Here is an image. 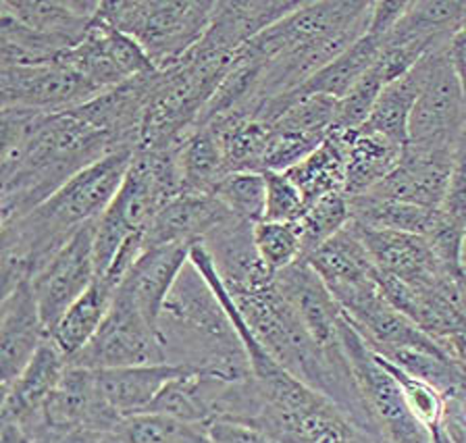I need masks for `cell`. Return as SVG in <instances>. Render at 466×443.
I'll list each match as a JSON object with an SVG mask.
<instances>
[{
	"label": "cell",
	"instance_id": "1",
	"mask_svg": "<svg viewBox=\"0 0 466 443\" xmlns=\"http://www.w3.org/2000/svg\"><path fill=\"white\" fill-rule=\"evenodd\" d=\"M0 177L3 223L32 213L86 166L115 152L105 132L77 113L3 108Z\"/></svg>",
	"mask_w": 466,
	"mask_h": 443
},
{
	"label": "cell",
	"instance_id": "2",
	"mask_svg": "<svg viewBox=\"0 0 466 443\" xmlns=\"http://www.w3.org/2000/svg\"><path fill=\"white\" fill-rule=\"evenodd\" d=\"M136 150H115L86 166L61 190L19 219L3 223V296L32 281L87 223L98 221L119 192Z\"/></svg>",
	"mask_w": 466,
	"mask_h": 443
},
{
	"label": "cell",
	"instance_id": "3",
	"mask_svg": "<svg viewBox=\"0 0 466 443\" xmlns=\"http://www.w3.org/2000/svg\"><path fill=\"white\" fill-rule=\"evenodd\" d=\"M167 365L223 381L252 377L244 341L215 289L192 265L175 281L158 318Z\"/></svg>",
	"mask_w": 466,
	"mask_h": 443
},
{
	"label": "cell",
	"instance_id": "4",
	"mask_svg": "<svg viewBox=\"0 0 466 443\" xmlns=\"http://www.w3.org/2000/svg\"><path fill=\"white\" fill-rule=\"evenodd\" d=\"M179 146L136 150L119 192L96 221V236H94L96 279L105 277L131 236L144 234L158 210L184 194Z\"/></svg>",
	"mask_w": 466,
	"mask_h": 443
},
{
	"label": "cell",
	"instance_id": "5",
	"mask_svg": "<svg viewBox=\"0 0 466 443\" xmlns=\"http://www.w3.org/2000/svg\"><path fill=\"white\" fill-rule=\"evenodd\" d=\"M213 0H116L100 3L98 19L134 38L152 67L177 65L207 34Z\"/></svg>",
	"mask_w": 466,
	"mask_h": 443
},
{
	"label": "cell",
	"instance_id": "6",
	"mask_svg": "<svg viewBox=\"0 0 466 443\" xmlns=\"http://www.w3.org/2000/svg\"><path fill=\"white\" fill-rule=\"evenodd\" d=\"M339 339L356 388L370 420L385 443H433V435L420 425L402 394V388L381 356L367 344L344 315Z\"/></svg>",
	"mask_w": 466,
	"mask_h": 443
},
{
	"label": "cell",
	"instance_id": "7",
	"mask_svg": "<svg viewBox=\"0 0 466 443\" xmlns=\"http://www.w3.org/2000/svg\"><path fill=\"white\" fill-rule=\"evenodd\" d=\"M448 42L422 56L425 77L408 126V144L456 148L466 132V92L451 67Z\"/></svg>",
	"mask_w": 466,
	"mask_h": 443
},
{
	"label": "cell",
	"instance_id": "8",
	"mask_svg": "<svg viewBox=\"0 0 466 443\" xmlns=\"http://www.w3.org/2000/svg\"><path fill=\"white\" fill-rule=\"evenodd\" d=\"M165 350L158 325L123 297H113L105 323L82 352L69 360L71 367L90 370L165 365Z\"/></svg>",
	"mask_w": 466,
	"mask_h": 443
},
{
	"label": "cell",
	"instance_id": "9",
	"mask_svg": "<svg viewBox=\"0 0 466 443\" xmlns=\"http://www.w3.org/2000/svg\"><path fill=\"white\" fill-rule=\"evenodd\" d=\"M94 236L96 221L84 225L32 277L35 302L48 333L71 308V304L79 300L96 281Z\"/></svg>",
	"mask_w": 466,
	"mask_h": 443
},
{
	"label": "cell",
	"instance_id": "10",
	"mask_svg": "<svg viewBox=\"0 0 466 443\" xmlns=\"http://www.w3.org/2000/svg\"><path fill=\"white\" fill-rule=\"evenodd\" d=\"M58 61L77 71L98 94L155 71L134 38L116 32L98 17L94 19L86 38L65 50Z\"/></svg>",
	"mask_w": 466,
	"mask_h": 443
},
{
	"label": "cell",
	"instance_id": "11",
	"mask_svg": "<svg viewBox=\"0 0 466 443\" xmlns=\"http://www.w3.org/2000/svg\"><path fill=\"white\" fill-rule=\"evenodd\" d=\"M96 96L98 92L77 71L58 59L34 67H0L3 108L65 113Z\"/></svg>",
	"mask_w": 466,
	"mask_h": 443
},
{
	"label": "cell",
	"instance_id": "12",
	"mask_svg": "<svg viewBox=\"0 0 466 443\" xmlns=\"http://www.w3.org/2000/svg\"><path fill=\"white\" fill-rule=\"evenodd\" d=\"M67 368V356L58 350L53 339L46 337L17 379L3 388L0 423H17L32 435L34 441H38L44 435V406Z\"/></svg>",
	"mask_w": 466,
	"mask_h": 443
},
{
	"label": "cell",
	"instance_id": "13",
	"mask_svg": "<svg viewBox=\"0 0 466 443\" xmlns=\"http://www.w3.org/2000/svg\"><path fill=\"white\" fill-rule=\"evenodd\" d=\"M42 420V438H46V435L77 431V428L115 433L123 417L100 398L96 381H94V370L69 365L61 383L56 385L53 396L44 406Z\"/></svg>",
	"mask_w": 466,
	"mask_h": 443
},
{
	"label": "cell",
	"instance_id": "14",
	"mask_svg": "<svg viewBox=\"0 0 466 443\" xmlns=\"http://www.w3.org/2000/svg\"><path fill=\"white\" fill-rule=\"evenodd\" d=\"M458 146V144H456ZM456 148L406 144L402 158L381 184L367 194L441 210Z\"/></svg>",
	"mask_w": 466,
	"mask_h": 443
},
{
	"label": "cell",
	"instance_id": "15",
	"mask_svg": "<svg viewBox=\"0 0 466 443\" xmlns=\"http://www.w3.org/2000/svg\"><path fill=\"white\" fill-rule=\"evenodd\" d=\"M377 271L410 286H446L464 271H451L437 257L429 237L404 231H375L359 225Z\"/></svg>",
	"mask_w": 466,
	"mask_h": 443
},
{
	"label": "cell",
	"instance_id": "16",
	"mask_svg": "<svg viewBox=\"0 0 466 443\" xmlns=\"http://www.w3.org/2000/svg\"><path fill=\"white\" fill-rule=\"evenodd\" d=\"M302 3L296 0H229L217 3L207 34L187 55L233 56L267 27L296 11Z\"/></svg>",
	"mask_w": 466,
	"mask_h": 443
},
{
	"label": "cell",
	"instance_id": "17",
	"mask_svg": "<svg viewBox=\"0 0 466 443\" xmlns=\"http://www.w3.org/2000/svg\"><path fill=\"white\" fill-rule=\"evenodd\" d=\"M275 283L317 344L323 347L341 344L339 329L344 323V310L315 268L306 260H298L275 273Z\"/></svg>",
	"mask_w": 466,
	"mask_h": 443
},
{
	"label": "cell",
	"instance_id": "18",
	"mask_svg": "<svg viewBox=\"0 0 466 443\" xmlns=\"http://www.w3.org/2000/svg\"><path fill=\"white\" fill-rule=\"evenodd\" d=\"M48 331L42 321L32 281L19 283L3 296L0 317V379L9 385L34 358L46 341Z\"/></svg>",
	"mask_w": 466,
	"mask_h": 443
},
{
	"label": "cell",
	"instance_id": "19",
	"mask_svg": "<svg viewBox=\"0 0 466 443\" xmlns=\"http://www.w3.org/2000/svg\"><path fill=\"white\" fill-rule=\"evenodd\" d=\"M189 252H192V246L186 244L146 248L126 279L115 289V296L123 297L148 321L158 325L167 296L171 294L175 281L189 263Z\"/></svg>",
	"mask_w": 466,
	"mask_h": 443
},
{
	"label": "cell",
	"instance_id": "20",
	"mask_svg": "<svg viewBox=\"0 0 466 443\" xmlns=\"http://www.w3.org/2000/svg\"><path fill=\"white\" fill-rule=\"evenodd\" d=\"M229 216L233 213L213 194H181L158 210L144 231V246L157 248L171 244H202L204 237Z\"/></svg>",
	"mask_w": 466,
	"mask_h": 443
},
{
	"label": "cell",
	"instance_id": "21",
	"mask_svg": "<svg viewBox=\"0 0 466 443\" xmlns=\"http://www.w3.org/2000/svg\"><path fill=\"white\" fill-rule=\"evenodd\" d=\"M252 227L254 223L233 215L210 231L202 242L228 292L254 287L275 275L260 263L257 248H254Z\"/></svg>",
	"mask_w": 466,
	"mask_h": 443
},
{
	"label": "cell",
	"instance_id": "22",
	"mask_svg": "<svg viewBox=\"0 0 466 443\" xmlns=\"http://www.w3.org/2000/svg\"><path fill=\"white\" fill-rule=\"evenodd\" d=\"M187 368L175 365H142L94 370L100 398L123 418L150 408L160 389Z\"/></svg>",
	"mask_w": 466,
	"mask_h": 443
},
{
	"label": "cell",
	"instance_id": "23",
	"mask_svg": "<svg viewBox=\"0 0 466 443\" xmlns=\"http://www.w3.org/2000/svg\"><path fill=\"white\" fill-rule=\"evenodd\" d=\"M96 0H3L0 11L42 34L79 45L98 15Z\"/></svg>",
	"mask_w": 466,
	"mask_h": 443
},
{
	"label": "cell",
	"instance_id": "24",
	"mask_svg": "<svg viewBox=\"0 0 466 443\" xmlns=\"http://www.w3.org/2000/svg\"><path fill=\"white\" fill-rule=\"evenodd\" d=\"M350 140H352V132L333 129L315 152L286 171L309 206L325 196L344 194Z\"/></svg>",
	"mask_w": 466,
	"mask_h": 443
},
{
	"label": "cell",
	"instance_id": "25",
	"mask_svg": "<svg viewBox=\"0 0 466 443\" xmlns=\"http://www.w3.org/2000/svg\"><path fill=\"white\" fill-rule=\"evenodd\" d=\"M304 260L315 268L329 289L379 275L359 225L354 221H350L344 229L338 231L331 239H327L319 250Z\"/></svg>",
	"mask_w": 466,
	"mask_h": 443
},
{
	"label": "cell",
	"instance_id": "26",
	"mask_svg": "<svg viewBox=\"0 0 466 443\" xmlns=\"http://www.w3.org/2000/svg\"><path fill=\"white\" fill-rule=\"evenodd\" d=\"M383 45H385V38H379L375 34L364 32L354 45H350L344 53L335 56L327 67L320 69L317 76H312L309 82L300 86L296 92H291L283 98H277L273 103H267L265 106L283 103V100L298 98V96H310V94H323V96H331L335 100H339L341 96H346L348 90L352 88V86L359 82V79L367 74L370 67H373L375 61L379 59V55H381Z\"/></svg>",
	"mask_w": 466,
	"mask_h": 443
},
{
	"label": "cell",
	"instance_id": "27",
	"mask_svg": "<svg viewBox=\"0 0 466 443\" xmlns=\"http://www.w3.org/2000/svg\"><path fill=\"white\" fill-rule=\"evenodd\" d=\"M402 150L404 146L388 140L385 136L367 132V129L352 132L344 186L346 198H356L381 184L398 166Z\"/></svg>",
	"mask_w": 466,
	"mask_h": 443
},
{
	"label": "cell",
	"instance_id": "28",
	"mask_svg": "<svg viewBox=\"0 0 466 443\" xmlns=\"http://www.w3.org/2000/svg\"><path fill=\"white\" fill-rule=\"evenodd\" d=\"M348 206L352 221L364 229L404 231V234L429 237L441 223V210L406 205L375 194L348 198Z\"/></svg>",
	"mask_w": 466,
	"mask_h": 443
},
{
	"label": "cell",
	"instance_id": "29",
	"mask_svg": "<svg viewBox=\"0 0 466 443\" xmlns=\"http://www.w3.org/2000/svg\"><path fill=\"white\" fill-rule=\"evenodd\" d=\"M115 289L105 281L96 279L90 289L71 304V308L58 318V323L50 329L48 337L55 341L67 360L79 354L96 336L105 323L108 310L113 307Z\"/></svg>",
	"mask_w": 466,
	"mask_h": 443
},
{
	"label": "cell",
	"instance_id": "30",
	"mask_svg": "<svg viewBox=\"0 0 466 443\" xmlns=\"http://www.w3.org/2000/svg\"><path fill=\"white\" fill-rule=\"evenodd\" d=\"M184 194H213L229 176L221 142L207 126H196L179 146Z\"/></svg>",
	"mask_w": 466,
	"mask_h": 443
},
{
	"label": "cell",
	"instance_id": "31",
	"mask_svg": "<svg viewBox=\"0 0 466 443\" xmlns=\"http://www.w3.org/2000/svg\"><path fill=\"white\" fill-rule=\"evenodd\" d=\"M422 77H425V65L420 59L410 74L396 79L381 92V96L373 106V113L360 129L385 136L388 140L400 144V146H406L408 126H410L412 108L417 105L420 94Z\"/></svg>",
	"mask_w": 466,
	"mask_h": 443
},
{
	"label": "cell",
	"instance_id": "32",
	"mask_svg": "<svg viewBox=\"0 0 466 443\" xmlns=\"http://www.w3.org/2000/svg\"><path fill=\"white\" fill-rule=\"evenodd\" d=\"M466 19V0H420L410 3L385 40L446 42Z\"/></svg>",
	"mask_w": 466,
	"mask_h": 443
},
{
	"label": "cell",
	"instance_id": "33",
	"mask_svg": "<svg viewBox=\"0 0 466 443\" xmlns=\"http://www.w3.org/2000/svg\"><path fill=\"white\" fill-rule=\"evenodd\" d=\"M76 45L56 35L32 30L0 11V67H34L55 63L65 50Z\"/></svg>",
	"mask_w": 466,
	"mask_h": 443
},
{
	"label": "cell",
	"instance_id": "34",
	"mask_svg": "<svg viewBox=\"0 0 466 443\" xmlns=\"http://www.w3.org/2000/svg\"><path fill=\"white\" fill-rule=\"evenodd\" d=\"M115 433L126 443H208V435L202 427L157 412L123 418Z\"/></svg>",
	"mask_w": 466,
	"mask_h": 443
},
{
	"label": "cell",
	"instance_id": "35",
	"mask_svg": "<svg viewBox=\"0 0 466 443\" xmlns=\"http://www.w3.org/2000/svg\"><path fill=\"white\" fill-rule=\"evenodd\" d=\"M350 221L352 216H350L348 198L344 194L325 196L306 208L302 219L296 223L302 242V260L344 229Z\"/></svg>",
	"mask_w": 466,
	"mask_h": 443
},
{
	"label": "cell",
	"instance_id": "36",
	"mask_svg": "<svg viewBox=\"0 0 466 443\" xmlns=\"http://www.w3.org/2000/svg\"><path fill=\"white\" fill-rule=\"evenodd\" d=\"M254 248L271 273H279L302 260V242L296 223L258 221L252 227Z\"/></svg>",
	"mask_w": 466,
	"mask_h": 443
},
{
	"label": "cell",
	"instance_id": "37",
	"mask_svg": "<svg viewBox=\"0 0 466 443\" xmlns=\"http://www.w3.org/2000/svg\"><path fill=\"white\" fill-rule=\"evenodd\" d=\"M239 219L248 223H258L265 219L267 205V181L262 173H229L213 192Z\"/></svg>",
	"mask_w": 466,
	"mask_h": 443
},
{
	"label": "cell",
	"instance_id": "38",
	"mask_svg": "<svg viewBox=\"0 0 466 443\" xmlns=\"http://www.w3.org/2000/svg\"><path fill=\"white\" fill-rule=\"evenodd\" d=\"M388 88L383 79L379 77L373 67L364 74L346 96L338 100V113H335V126L338 132H359L373 113V106L381 96V92Z\"/></svg>",
	"mask_w": 466,
	"mask_h": 443
},
{
	"label": "cell",
	"instance_id": "39",
	"mask_svg": "<svg viewBox=\"0 0 466 443\" xmlns=\"http://www.w3.org/2000/svg\"><path fill=\"white\" fill-rule=\"evenodd\" d=\"M267 181L265 219L277 223H298L306 213L304 196L286 173H262Z\"/></svg>",
	"mask_w": 466,
	"mask_h": 443
},
{
	"label": "cell",
	"instance_id": "40",
	"mask_svg": "<svg viewBox=\"0 0 466 443\" xmlns=\"http://www.w3.org/2000/svg\"><path fill=\"white\" fill-rule=\"evenodd\" d=\"M441 215L448 221L466 229V132L454 150V163H451L450 184L446 200L441 205Z\"/></svg>",
	"mask_w": 466,
	"mask_h": 443
},
{
	"label": "cell",
	"instance_id": "41",
	"mask_svg": "<svg viewBox=\"0 0 466 443\" xmlns=\"http://www.w3.org/2000/svg\"><path fill=\"white\" fill-rule=\"evenodd\" d=\"M204 431L213 443H281L257 427L231 420H215Z\"/></svg>",
	"mask_w": 466,
	"mask_h": 443
},
{
	"label": "cell",
	"instance_id": "42",
	"mask_svg": "<svg viewBox=\"0 0 466 443\" xmlns=\"http://www.w3.org/2000/svg\"><path fill=\"white\" fill-rule=\"evenodd\" d=\"M408 5L410 3H406V0H402V3H385V0L373 3V6H370L367 32L379 35V38H388L393 32V27L400 24V19L404 17Z\"/></svg>",
	"mask_w": 466,
	"mask_h": 443
},
{
	"label": "cell",
	"instance_id": "43",
	"mask_svg": "<svg viewBox=\"0 0 466 443\" xmlns=\"http://www.w3.org/2000/svg\"><path fill=\"white\" fill-rule=\"evenodd\" d=\"M441 428L448 443H466V398L461 394L446 396Z\"/></svg>",
	"mask_w": 466,
	"mask_h": 443
},
{
	"label": "cell",
	"instance_id": "44",
	"mask_svg": "<svg viewBox=\"0 0 466 443\" xmlns=\"http://www.w3.org/2000/svg\"><path fill=\"white\" fill-rule=\"evenodd\" d=\"M448 55L451 61V67H454L458 79H461L462 88L466 92V19L461 24V27L451 34L448 42Z\"/></svg>",
	"mask_w": 466,
	"mask_h": 443
},
{
	"label": "cell",
	"instance_id": "45",
	"mask_svg": "<svg viewBox=\"0 0 466 443\" xmlns=\"http://www.w3.org/2000/svg\"><path fill=\"white\" fill-rule=\"evenodd\" d=\"M441 347L450 356H454V358L466 368V321L458 327V329L451 331L446 339H443Z\"/></svg>",
	"mask_w": 466,
	"mask_h": 443
},
{
	"label": "cell",
	"instance_id": "46",
	"mask_svg": "<svg viewBox=\"0 0 466 443\" xmlns=\"http://www.w3.org/2000/svg\"><path fill=\"white\" fill-rule=\"evenodd\" d=\"M0 443H34V438L17 423H0Z\"/></svg>",
	"mask_w": 466,
	"mask_h": 443
},
{
	"label": "cell",
	"instance_id": "47",
	"mask_svg": "<svg viewBox=\"0 0 466 443\" xmlns=\"http://www.w3.org/2000/svg\"><path fill=\"white\" fill-rule=\"evenodd\" d=\"M456 394H461L462 398H466V379L462 381V385H461V389H458V391H456Z\"/></svg>",
	"mask_w": 466,
	"mask_h": 443
},
{
	"label": "cell",
	"instance_id": "48",
	"mask_svg": "<svg viewBox=\"0 0 466 443\" xmlns=\"http://www.w3.org/2000/svg\"><path fill=\"white\" fill-rule=\"evenodd\" d=\"M462 265H464V271H466V237H464V248H462Z\"/></svg>",
	"mask_w": 466,
	"mask_h": 443
}]
</instances>
